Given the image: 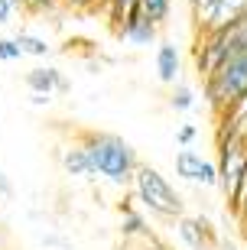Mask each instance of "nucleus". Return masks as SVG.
Here are the masks:
<instances>
[{"label":"nucleus","instance_id":"nucleus-2","mask_svg":"<svg viewBox=\"0 0 247 250\" xmlns=\"http://www.w3.org/2000/svg\"><path fill=\"white\" fill-rule=\"evenodd\" d=\"M130 188H134V195H137L140 208L150 211L153 218L176 221L179 214H185L182 192H179L156 166H150V163H140L137 166V172H134V179H130Z\"/></svg>","mask_w":247,"mask_h":250},{"label":"nucleus","instance_id":"nucleus-11","mask_svg":"<svg viewBox=\"0 0 247 250\" xmlns=\"http://www.w3.org/2000/svg\"><path fill=\"white\" fill-rule=\"evenodd\" d=\"M179 72H182V56L173 42H159L156 49V78L163 84H176L179 82Z\"/></svg>","mask_w":247,"mask_h":250},{"label":"nucleus","instance_id":"nucleus-5","mask_svg":"<svg viewBox=\"0 0 247 250\" xmlns=\"http://www.w3.org/2000/svg\"><path fill=\"white\" fill-rule=\"evenodd\" d=\"M247 13V0H202L192 7L195 33L202 29H225Z\"/></svg>","mask_w":247,"mask_h":250},{"label":"nucleus","instance_id":"nucleus-13","mask_svg":"<svg viewBox=\"0 0 247 250\" xmlns=\"http://www.w3.org/2000/svg\"><path fill=\"white\" fill-rule=\"evenodd\" d=\"M120 234H124V241H153V234H150V224L143 218V211H134V208H124L120 205Z\"/></svg>","mask_w":247,"mask_h":250},{"label":"nucleus","instance_id":"nucleus-8","mask_svg":"<svg viewBox=\"0 0 247 250\" xmlns=\"http://www.w3.org/2000/svg\"><path fill=\"white\" fill-rule=\"evenodd\" d=\"M176 234H179V241L189 250H211L218 244L215 228H211L202 214H179V218H176Z\"/></svg>","mask_w":247,"mask_h":250},{"label":"nucleus","instance_id":"nucleus-19","mask_svg":"<svg viewBox=\"0 0 247 250\" xmlns=\"http://www.w3.org/2000/svg\"><path fill=\"white\" fill-rule=\"evenodd\" d=\"M195 137H199V127H195V124H182V127L176 130V143H179V146H192Z\"/></svg>","mask_w":247,"mask_h":250},{"label":"nucleus","instance_id":"nucleus-21","mask_svg":"<svg viewBox=\"0 0 247 250\" xmlns=\"http://www.w3.org/2000/svg\"><path fill=\"white\" fill-rule=\"evenodd\" d=\"M13 13H17L13 3H10V0H0V26H7L10 20H13Z\"/></svg>","mask_w":247,"mask_h":250},{"label":"nucleus","instance_id":"nucleus-1","mask_svg":"<svg viewBox=\"0 0 247 250\" xmlns=\"http://www.w3.org/2000/svg\"><path fill=\"white\" fill-rule=\"evenodd\" d=\"M78 143L85 146V153L91 159L94 176H104L111 186H120V188L130 186V179L140 166V156L130 140L117 137V133H104V130H82Z\"/></svg>","mask_w":247,"mask_h":250},{"label":"nucleus","instance_id":"nucleus-9","mask_svg":"<svg viewBox=\"0 0 247 250\" xmlns=\"http://www.w3.org/2000/svg\"><path fill=\"white\" fill-rule=\"evenodd\" d=\"M23 82H26L29 94H65L68 88H72L68 78H65L59 68H52V65H36V68H29Z\"/></svg>","mask_w":247,"mask_h":250},{"label":"nucleus","instance_id":"nucleus-16","mask_svg":"<svg viewBox=\"0 0 247 250\" xmlns=\"http://www.w3.org/2000/svg\"><path fill=\"white\" fill-rule=\"evenodd\" d=\"M140 13L150 17L156 26H163L169 13H173V0H140Z\"/></svg>","mask_w":247,"mask_h":250},{"label":"nucleus","instance_id":"nucleus-24","mask_svg":"<svg viewBox=\"0 0 247 250\" xmlns=\"http://www.w3.org/2000/svg\"><path fill=\"white\" fill-rule=\"evenodd\" d=\"M195 3H202V0H189V7H195Z\"/></svg>","mask_w":247,"mask_h":250},{"label":"nucleus","instance_id":"nucleus-18","mask_svg":"<svg viewBox=\"0 0 247 250\" xmlns=\"http://www.w3.org/2000/svg\"><path fill=\"white\" fill-rule=\"evenodd\" d=\"M17 59H23V49H20L17 39H0V62H17Z\"/></svg>","mask_w":247,"mask_h":250},{"label":"nucleus","instance_id":"nucleus-14","mask_svg":"<svg viewBox=\"0 0 247 250\" xmlns=\"http://www.w3.org/2000/svg\"><path fill=\"white\" fill-rule=\"evenodd\" d=\"M101 7H104V13H108L111 29L117 33V26L124 23V20H130L134 13H140V0H104Z\"/></svg>","mask_w":247,"mask_h":250},{"label":"nucleus","instance_id":"nucleus-10","mask_svg":"<svg viewBox=\"0 0 247 250\" xmlns=\"http://www.w3.org/2000/svg\"><path fill=\"white\" fill-rule=\"evenodd\" d=\"M117 36L124 42H130V46H153L159 39V26L150 17H143V13H134L130 20H124L117 26Z\"/></svg>","mask_w":247,"mask_h":250},{"label":"nucleus","instance_id":"nucleus-12","mask_svg":"<svg viewBox=\"0 0 247 250\" xmlns=\"http://www.w3.org/2000/svg\"><path fill=\"white\" fill-rule=\"evenodd\" d=\"M62 169L68 172V176H75V179H94L91 159H88V153H85L82 143H72V146L62 149Z\"/></svg>","mask_w":247,"mask_h":250},{"label":"nucleus","instance_id":"nucleus-22","mask_svg":"<svg viewBox=\"0 0 247 250\" xmlns=\"http://www.w3.org/2000/svg\"><path fill=\"white\" fill-rule=\"evenodd\" d=\"M10 195H13V186H10V182H7V176L0 172V198H10Z\"/></svg>","mask_w":247,"mask_h":250},{"label":"nucleus","instance_id":"nucleus-17","mask_svg":"<svg viewBox=\"0 0 247 250\" xmlns=\"http://www.w3.org/2000/svg\"><path fill=\"white\" fill-rule=\"evenodd\" d=\"M169 107H173V111H179V114L192 111V107H195V91L189 88V84L176 82L173 84V94H169Z\"/></svg>","mask_w":247,"mask_h":250},{"label":"nucleus","instance_id":"nucleus-6","mask_svg":"<svg viewBox=\"0 0 247 250\" xmlns=\"http://www.w3.org/2000/svg\"><path fill=\"white\" fill-rule=\"evenodd\" d=\"M173 166H176V176L185 179V182H195V186H205V188H218V163H211L192 146H179L173 156Z\"/></svg>","mask_w":247,"mask_h":250},{"label":"nucleus","instance_id":"nucleus-3","mask_svg":"<svg viewBox=\"0 0 247 250\" xmlns=\"http://www.w3.org/2000/svg\"><path fill=\"white\" fill-rule=\"evenodd\" d=\"M244 94H247V52L228 56L211 75L202 78V98L215 117L221 111H228L231 104H238Z\"/></svg>","mask_w":247,"mask_h":250},{"label":"nucleus","instance_id":"nucleus-15","mask_svg":"<svg viewBox=\"0 0 247 250\" xmlns=\"http://www.w3.org/2000/svg\"><path fill=\"white\" fill-rule=\"evenodd\" d=\"M13 39L20 42V49H23V56H33V59H46L49 52H52V46H49L46 39H43V36H36V33H26V29H23V33H17Z\"/></svg>","mask_w":247,"mask_h":250},{"label":"nucleus","instance_id":"nucleus-23","mask_svg":"<svg viewBox=\"0 0 247 250\" xmlns=\"http://www.w3.org/2000/svg\"><path fill=\"white\" fill-rule=\"evenodd\" d=\"M29 98H33V104H36V107H43V104L52 101V94H29Z\"/></svg>","mask_w":247,"mask_h":250},{"label":"nucleus","instance_id":"nucleus-20","mask_svg":"<svg viewBox=\"0 0 247 250\" xmlns=\"http://www.w3.org/2000/svg\"><path fill=\"white\" fill-rule=\"evenodd\" d=\"M68 10H82V13H88V10H98L104 0H62Z\"/></svg>","mask_w":247,"mask_h":250},{"label":"nucleus","instance_id":"nucleus-7","mask_svg":"<svg viewBox=\"0 0 247 250\" xmlns=\"http://www.w3.org/2000/svg\"><path fill=\"white\" fill-rule=\"evenodd\" d=\"M228 56L231 52H228L225 29H202L199 39H195V72H199V78L211 75Z\"/></svg>","mask_w":247,"mask_h":250},{"label":"nucleus","instance_id":"nucleus-4","mask_svg":"<svg viewBox=\"0 0 247 250\" xmlns=\"http://www.w3.org/2000/svg\"><path fill=\"white\" fill-rule=\"evenodd\" d=\"M215 146H218V188L231 205L247 176V137L241 133L215 137Z\"/></svg>","mask_w":247,"mask_h":250}]
</instances>
